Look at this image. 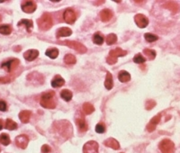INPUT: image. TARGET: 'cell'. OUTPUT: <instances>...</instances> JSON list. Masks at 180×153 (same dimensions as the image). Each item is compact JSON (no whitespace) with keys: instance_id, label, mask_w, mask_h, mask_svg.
<instances>
[{"instance_id":"obj_7","label":"cell","mask_w":180,"mask_h":153,"mask_svg":"<svg viewBox=\"0 0 180 153\" xmlns=\"http://www.w3.org/2000/svg\"><path fill=\"white\" fill-rule=\"evenodd\" d=\"M19 59H9V60L4 62L2 64V68L4 69H6L7 72H11V71H13L15 68L19 65Z\"/></svg>"},{"instance_id":"obj_10","label":"cell","mask_w":180,"mask_h":153,"mask_svg":"<svg viewBox=\"0 0 180 153\" xmlns=\"http://www.w3.org/2000/svg\"><path fill=\"white\" fill-rule=\"evenodd\" d=\"M21 7L24 12L27 14H31V13H33L36 9V4L33 1H24L22 3Z\"/></svg>"},{"instance_id":"obj_37","label":"cell","mask_w":180,"mask_h":153,"mask_svg":"<svg viewBox=\"0 0 180 153\" xmlns=\"http://www.w3.org/2000/svg\"><path fill=\"white\" fill-rule=\"evenodd\" d=\"M7 106L6 102L3 100H0V111L5 112V111H7Z\"/></svg>"},{"instance_id":"obj_36","label":"cell","mask_w":180,"mask_h":153,"mask_svg":"<svg viewBox=\"0 0 180 153\" xmlns=\"http://www.w3.org/2000/svg\"><path fill=\"white\" fill-rule=\"evenodd\" d=\"M155 105H156V103L154 101H152V100H150L146 104V109L147 110H151V108H153V106H155Z\"/></svg>"},{"instance_id":"obj_41","label":"cell","mask_w":180,"mask_h":153,"mask_svg":"<svg viewBox=\"0 0 180 153\" xmlns=\"http://www.w3.org/2000/svg\"><path fill=\"white\" fill-rule=\"evenodd\" d=\"M0 22H1V15H0Z\"/></svg>"},{"instance_id":"obj_18","label":"cell","mask_w":180,"mask_h":153,"mask_svg":"<svg viewBox=\"0 0 180 153\" xmlns=\"http://www.w3.org/2000/svg\"><path fill=\"white\" fill-rule=\"evenodd\" d=\"M104 86L106 89L110 90L113 88L114 86V80H113V76L111 73L107 72L106 74V77H105V81H104Z\"/></svg>"},{"instance_id":"obj_8","label":"cell","mask_w":180,"mask_h":153,"mask_svg":"<svg viewBox=\"0 0 180 153\" xmlns=\"http://www.w3.org/2000/svg\"><path fill=\"white\" fill-rule=\"evenodd\" d=\"M134 21L135 24H137L138 27L140 28H145L149 24V20L148 18L142 14H138L134 16Z\"/></svg>"},{"instance_id":"obj_20","label":"cell","mask_w":180,"mask_h":153,"mask_svg":"<svg viewBox=\"0 0 180 153\" xmlns=\"http://www.w3.org/2000/svg\"><path fill=\"white\" fill-rule=\"evenodd\" d=\"M18 26H24L25 28L27 29L28 32H31V28L33 27V23L32 20L29 19H22L19 23L17 24Z\"/></svg>"},{"instance_id":"obj_39","label":"cell","mask_w":180,"mask_h":153,"mask_svg":"<svg viewBox=\"0 0 180 153\" xmlns=\"http://www.w3.org/2000/svg\"><path fill=\"white\" fill-rule=\"evenodd\" d=\"M10 78H7V77H2L0 78V83H7V82H9Z\"/></svg>"},{"instance_id":"obj_30","label":"cell","mask_w":180,"mask_h":153,"mask_svg":"<svg viewBox=\"0 0 180 153\" xmlns=\"http://www.w3.org/2000/svg\"><path fill=\"white\" fill-rule=\"evenodd\" d=\"M10 138L8 136V134L7 133H2L0 135V143L5 145V146H7L10 144Z\"/></svg>"},{"instance_id":"obj_40","label":"cell","mask_w":180,"mask_h":153,"mask_svg":"<svg viewBox=\"0 0 180 153\" xmlns=\"http://www.w3.org/2000/svg\"><path fill=\"white\" fill-rule=\"evenodd\" d=\"M3 127H4V123H3L2 120H0V131L3 129Z\"/></svg>"},{"instance_id":"obj_35","label":"cell","mask_w":180,"mask_h":153,"mask_svg":"<svg viewBox=\"0 0 180 153\" xmlns=\"http://www.w3.org/2000/svg\"><path fill=\"white\" fill-rule=\"evenodd\" d=\"M105 131V127L103 124H98L95 126V132L98 133H103Z\"/></svg>"},{"instance_id":"obj_2","label":"cell","mask_w":180,"mask_h":153,"mask_svg":"<svg viewBox=\"0 0 180 153\" xmlns=\"http://www.w3.org/2000/svg\"><path fill=\"white\" fill-rule=\"evenodd\" d=\"M38 26L42 31H47L51 28L53 24V20L50 14H43L38 19Z\"/></svg>"},{"instance_id":"obj_5","label":"cell","mask_w":180,"mask_h":153,"mask_svg":"<svg viewBox=\"0 0 180 153\" xmlns=\"http://www.w3.org/2000/svg\"><path fill=\"white\" fill-rule=\"evenodd\" d=\"M159 148L162 151V153H173L175 150L174 143L168 139L163 140L159 145Z\"/></svg>"},{"instance_id":"obj_24","label":"cell","mask_w":180,"mask_h":153,"mask_svg":"<svg viewBox=\"0 0 180 153\" xmlns=\"http://www.w3.org/2000/svg\"><path fill=\"white\" fill-rule=\"evenodd\" d=\"M76 123L80 131H82V132H85V131H86V129H87V125H86L85 120H84L83 118H77Z\"/></svg>"},{"instance_id":"obj_27","label":"cell","mask_w":180,"mask_h":153,"mask_svg":"<svg viewBox=\"0 0 180 153\" xmlns=\"http://www.w3.org/2000/svg\"><path fill=\"white\" fill-rule=\"evenodd\" d=\"M83 111H84L86 115H90L95 111V108L90 103H85L83 105Z\"/></svg>"},{"instance_id":"obj_31","label":"cell","mask_w":180,"mask_h":153,"mask_svg":"<svg viewBox=\"0 0 180 153\" xmlns=\"http://www.w3.org/2000/svg\"><path fill=\"white\" fill-rule=\"evenodd\" d=\"M12 32V28L9 25H1L0 26V33L1 34H5V35H8Z\"/></svg>"},{"instance_id":"obj_13","label":"cell","mask_w":180,"mask_h":153,"mask_svg":"<svg viewBox=\"0 0 180 153\" xmlns=\"http://www.w3.org/2000/svg\"><path fill=\"white\" fill-rule=\"evenodd\" d=\"M104 144L105 146H107V147H109V148H112L113 150H115V151H117V150H119L120 149V144L119 142L114 139V138H109V139H107L106 141H104Z\"/></svg>"},{"instance_id":"obj_28","label":"cell","mask_w":180,"mask_h":153,"mask_svg":"<svg viewBox=\"0 0 180 153\" xmlns=\"http://www.w3.org/2000/svg\"><path fill=\"white\" fill-rule=\"evenodd\" d=\"M5 127H6L7 130H9V131H14V130H15V129L17 128V125H16V123H15L13 120L7 119V122H6Z\"/></svg>"},{"instance_id":"obj_11","label":"cell","mask_w":180,"mask_h":153,"mask_svg":"<svg viewBox=\"0 0 180 153\" xmlns=\"http://www.w3.org/2000/svg\"><path fill=\"white\" fill-rule=\"evenodd\" d=\"M28 137L26 135H24V134H21V135L17 136L15 138V144H16V146L21 148V149H23V150L26 149V147L28 145Z\"/></svg>"},{"instance_id":"obj_19","label":"cell","mask_w":180,"mask_h":153,"mask_svg":"<svg viewBox=\"0 0 180 153\" xmlns=\"http://www.w3.org/2000/svg\"><path fill=\"white\" fill-rule=\"evenodd\" d=\"M118 78L121 82L123 83H126V82H129L131 80V75L125 71V70H122L119 72V75H118Z\"/></svg>"},{"instance_id":"obj_15","label":"cell","mask_w":180,"mask_h":153,"mask_svg":"<svg viewBox=\"0 0 180 153\" xmlns=\"http://www.w3.org/2000/svg\"><path fill=\"white\" fill-rule=\"evenodd\" d=\"M72 33V31L71 29L68 28V27H62V28H59L57 31V33H56V36L57 38H61V37H68L70 36Z\"/></svg>"},{"instance_id":"obj_1","label":"cell","mask_w":180,"mask_h":153,"mask_svg":"<svg viewBox=\"0 0 180 153\" xmlns=\"http://www.w3.org/2000/svg\"><path fill=\"white\" fill-rule=\"evenodd\" d=\"M42 106L48 109H53L56 107V100H55V93L53 91H48L43 93L41 96L40 101Z\"/></svg>"},{"instance_id":"obj_4","label":"cell","mask_w":180,"mask_h":153,"mask_svg":"<svg viewBox=\"0 0 180 153\" xmlns=\"http://www.w3.org/2000/svg\"><path fill=\"white\" fill-rule=\"evenodd\" d=\"M59 43L65 44L66 46L75 50H77L79 53H85V52H86V48L85 46L82 43H80L78 42H76V41H64V42H59Z\"/></svg>"},{"instance_id":"obj_6","label":"cell","mask_w":180,"mask_h":153,"mask_svg":"<svg viewBox=\"0 0 180 153\" xmlns=\"http://www.w3.org/2000/svg\"><path fill=\"white\" fill-rule=\"evenodd\" d=\"M84 153H98V143L95 141H90L85 143L83 147Z\"/></svg>"},{"instance_id":"obj_9","label":"cell","mask_w":180,"mask_h":153,"mask_svg":"<svg viewBox=\"0 0 180 153\" xmlns=\"http://www.w3.org/2000/svg\"><path fill=\"white\" fill-rule=\"evenodd\" d=\"M63 18L66 23L69 24H73L77 19L76 13L72 9H66L63 14Z\"/></svg>"},{"instance_id":"obj_26","label":"cell","mask_w":180,"mask_h":153,"mask_svg":"<svg viewBox=\"0 0 180 153\" xmlns=\"http://www.w3.org/2000/svg\"><path fill=\"white\" fill-rule=\"evenodd\" d=\"M105 42L108 45H113L116 42H117V36L116 34L114 33H110L106 36V39H105Z\"/></svg>"},{"instance_id":"obj_3","label":"cell","mask_w":180,"mask_h":153,"mask_svg":"<svg viewBox=\"0 0 180 153\" xmlns=\"http://www.w3.org/2000/svg\"><path fill=\"white\" fill-rule=\"evenodd\" d=\"M126 54H127V51L126 50H123L121 48L114 49V50H112L109 52L108 57L106 58V61H107L108 64L113 65V64H115L117 62V58L125 56Z\"/></svg>"},{"instance_id":"obj_32","label":"cell","mask_w":180,"mask_h":153,"mask_svg":"<svg viewBox=\"0 0 180 153\" xmlns=\"http://www.w3.org/2000/svg\"><path fill=\"white\" fill-rule=\"evenodd\" d=\"M143 53L148 57V59H153L156 57V51L155 50H150V49H145L143 50Z\"/></svg>"},{"instance_id":"obj_12","label":"cell","mask_w":180,"mask_h":153,"mask_svg":"<svg viewBox=\"0 0 180 153\" xmlns=\"http://www.w3.org/2000/svg\"><path fill=\"white\" fill-rule=\"evenodd\" d=\"M39 56V51L37 50H28L27 51L24 52V58L28 60V61H33Z\"/></svg>"},{"instance_id":"obj_38","label":"cell","mask_w":180,"mask_h":153,"mask_svg":"<svg viewBox=\"0 0 180 153\" xmlns=\"http://www.w3.org/2000/svg\"><path fill=\"white\" fill-rule=\"evenodd\" d=\"M50 151V146L49 145H43L42 147V153H49Z\"/></svg>"},{"instance_id":"obj_34","label":"cell","mask_w":180,"mask_h":153,"mask_svg":"<svg viewBox=\"0 0 180 153\" xmlns=\"http://www.w3.org/2000/svg\"><path fill=\"white\" fill-rule=\"evenodd\" d=\"M145 58L143 57L142 55L141 54H137V55H135V57L133 58V61L135 62V63H138V64H141V63H143V62H145Z\"/></svg>"},{"instance_id":"obj_16","label":"cell","mask_w":180,"mask_h":153,"mask_svg":"<svg viewBox=\"0 0 180 153\" xmlns=\"http://www.w3.org/2000/svg\"><path fill=\"white\" fill-rule=\"evenodd\" d=\"M113 17V12L110 9H104L100 12V18L103 22H108Z\"/></svg>"},{"instance_id":"obj_22","label":"cell","mask_w":180,"mask_h":153,"mask_svg":"<svg viewBox=\"0 0 180 153\" xmlns=\"http://www.w3.org/2000/svg\"><path fill=\"white\" fill-rule=\"evenodd\" d=\"M45 54H46V56L50 58V59H56L59 56V50L56 48L48 49L46 52H45Z\"/></svg>"},{"instance_id":"obj_25","label":"cell","mask_w":180,"mask_h":153,"mask_svg":"<svg viewBox=\"0 0 180 153\" xmlns=\"http://www.w3.org/2000/svg\"><path fill=\"white\" fill-rule=\"evenodd\" d=\"M104 37L101 35V33H95L93 36V42L97 45H102L104 43Z\"/></svg>"},{"instance_id":"obj_23","label":"cell","mask_w":180,"mask_h":153,"mask_svg":"<svg viewBox=\"0 0 180 153\" xmlns=\"http://www.w3.org/2000/svg\"><path fill=\"white\" fill-rule=\"evenodd\" d=\"M60 96H61L62 99H64L65 101L68 102L72 98V92L69 91V90H68V89H64V90H62L60 92Z\"/></svg>"},{"instance_id":"obj_21","label":"cell","mask_w":180,"mask_h":153,"mask_svg":"<svg viewBox=\"0 0 180 153\" xmlns=\"http://www.w3.org/2000/svg\"><path fill=\"white\" fill-rule=\"evenodd\" d=\"M32 115V112L31 111H22L19 114V118L22 123L26 124L28 123L30 120V117Z\"/></svg>"},{"instance_id":"obj_29","label":"cell","mask_w":180,"mask_h":153,"mask_svg":"<svg viewBox=\"0 0 180 153\" xmlns=\"http://www.w3.org/2000/svg\"><path fill=\"white\" fill-rule=\"evenodd\" d=\"M64 61H65V63L68 64V65L75 64L77 61L76 57L72 54H67L66 56L64 57Z\"/></svg>"},{"instance_id":"obj_33","label":"cell","mask_w":180,"mask_h":153,"mask_svg":"<svg viewBox=\"0 0 180 153\" xmlns=\"http://www.w3.org/2000/svg\"><path fill=\"white\" fill-rule=\"evenodd\" d=\"M144 37L146 39V41L147 42H156L159 37L157 36V35H155V34H152V33H145L144 34Z\"/></svg>"},{"instance_id":"obj_14","label":"cell","mask_w":180,"mask_h":153,"mask_svg":"<svg viewBox=\"0 0 180 153\" xmlns=\"http://www.w3.org/2000/svg\"><path fill=\"white\" fill-rule=\"evenodd\" d=\"M160 120V115H157V116H154L151 120L150 121V123H149L148 125H147V129H148V131H149L150 133H151V132H153V131L156 129L157 125L159 124Z\"/></svg>"},{"instance_id":"obj_17","label":"cell","mask_w":180,"mask_h":153,"mask_svg":"<svg viewBox=\"0 0 180 153\" xmlns=\"http://www.w3.org/2000/svg\"><path fill=\"white\" fill-rule=\"evenodd\" d=\"M65 84V80L63 77L60 76H56L51 81V86L52 87H60Z\"/></svg>"}]
</instances>
